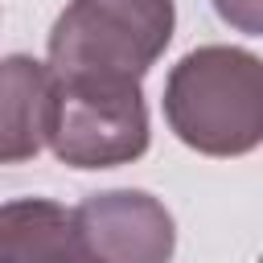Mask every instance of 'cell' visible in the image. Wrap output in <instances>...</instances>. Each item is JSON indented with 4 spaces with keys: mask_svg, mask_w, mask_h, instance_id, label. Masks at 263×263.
<instances>
[{
    "mask_svg": "<svg viewBox=\"0 0 263 263\" xmlns=\"http://www.w3.org/2000/svg\"><path fill=\"white\" fill-rule=\"evenodd\" d=\"M164 119L201 156H247L263 140V62L238 45H197L164 78Z\"/></svg>",
    "mask_w": 263,
    "mask_h": 263,
    "instance_id": "6da1fadb",
    "label": "cell"
},
{
    "mask_svg": "<svg viewBox=\"0 0 263 263\" xmlns=\"http://www.w3.org/2000/svg\"><path fill=\"white\" fill-rule=\"evenodd\" d=\"M177 25L173 0H70L49 29L53 78L140 82L168 49Z\"/></svg>",
    "mask_w": 263,
    "mask_h": 263,
    "instance_id": "7a4b0ae2",
    "label": "cell"
},
{
    "mask_svg": "<svg viewBox=\"0 0 263 263\" xmlns=\"http://www.w3.org/2000/svg\"><path fill=\"white\" fill-rule=\"evenodd\" d=\"M53 156L70 168H115L148 152V107L140 82L53 78Z\"/></svg>",
    "mask_w": 263,
    "mask_h": 263,
    "instance_id": "3957f363",
    "label": "cell"
},
{
    "mask_svg": "<svg viewBox=\"0 0 263 263\" xmlns=\"http://www.w3.org/2000/svg\"><path fill=\"white\" fill-rule=\"evenodd\" d=\"M78 234L99 263H168L177 247L173 214L148 189H107L74 205Z\"/></svg>",
    "mask_w": 263,
    "mask_h": 263,
    "instance_id": "277c9868",
    "label": "cell"
},
{
    "mask_svg": "<svg viewBox=\"0 0 263 263\" xmlns=\"http://www.w3.org/2000/svg\"><path fill=\"white\" fill-rule=\"evenodd\" d=\"M53 74L29 53L0 58V164L33 160L49 140Z\"/></svg>",
    "mask_w": 263,
    "mask_h": 263,
    "instance_id": "5b68a950",
    "label": "cell"
},
{
    "mask_svg": "<svg viewBox=\"0 0 263 263\" xmlns=\"http://www.w3.org/2000/svg\"><path fill=\"white\" fill-rule=\"evenodd\" d=\"M0 263H99L74 222V210L53 197H16L0 205Z\"/></svg>",
    "mask_w": 263,
    "mask_h": 263,
    "instance_id": "8992f818",
    "label": "cell"
},
{
    "mask_svg": "<svg viewBox=\"0 0 263 263\" xmlns=\"http://www.w3.org/2000/svg\"><path fill=\"white\" fill-rule=\"evenodd\" d=\"M259 4H263V0H214L218 16H222L226 25H234V29L251 33V37L263 29V21H259Z\"/></svg>",
    "mask_w": 263,
    "mask_h": 263,
    "instance_id": "52a82bcc",
    "label": "cell"
}]
</instances>
